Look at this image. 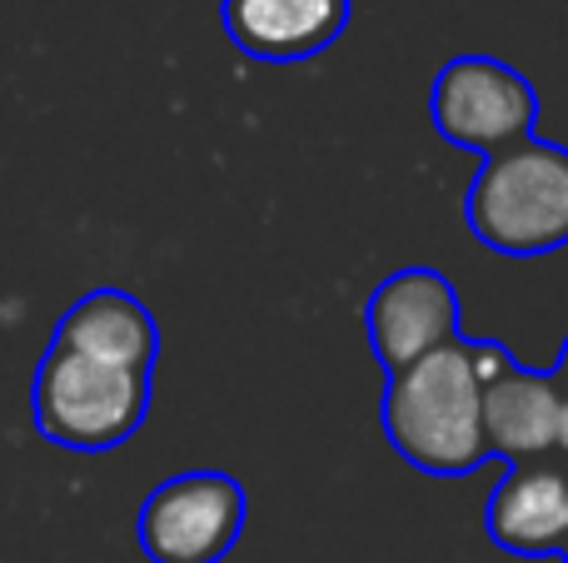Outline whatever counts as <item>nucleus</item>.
Returning a JSON list of instances; mask_svg holds the SVG:
<instances>
[{"label": "nucleus", "mask_w": 568, "mask_h": 563, "mask_svg": "<svg viewBox=\"0 0 568 563\" xmlns=\"http://www.w3.org/2000/svg\"><path fill=\"white\" fill-rule=\"evenodd\" d=\"M509 359L494 339H464L429 349L409 369L389 375L384 389V434L404 464L439 479H459L489 464L484 439V385Z\"/></svg>", "instance_id": "nucleus-1"}, {"label": "nucleus", "mask_w": 568, "mask_h": 563, "mask_svg": "<svg viewBox=\"0 0 568 563\" xmlns=\"http://www.w3.org/2000/svg\"><path fill=\"white\" fill-rule=\"evenodd\" d=\"M474 239L509 259H539L568 245V150L524 135L484 155L464 199Z\"/></svg>", "instance_id": "nucleus-2"}, {"label": "nucleus", "mask_w": 568, "mask_h": 563, "mask_svg": "<svg viewBox=\"0 0 568 563\" xmlns=\"http://www.w3.org/2000/svg\"><path fill=\"white\" fill-rule=\"evenodd\" d=\"M30 414L40 439L75 454H105L135 439L150 414V369L110 365L50 345L30 385Z\"/></svg>", "instance_id": "nucleus-3"}, {"label": "nucleus", "mask_w": 568, "mask_h": 563, "mask_svg": "<svg viewBox=\"0 0 568 563\" xmlns=\"http://www.w3.org/2000/svg\"><path fill=\"white\" fill-rule=\"evenodd\" d=\"M250 499L225 469H190L150 489L135 539L150 563H220L245 534Z\"/></svg>", "instance_id": "nucleus-4"}, {"label": "nucleus", "mask_w": 568, "mask_h": 563, "mask_svg": "<svg viewBox=\"0 0 568 563\" xmlns=\"http://www.w3.org/2000/svg\"><path fill=\"white\" fill-rule=\"evenodd\" d=\"M429 115L449 145L474 150V155H494V150L514 145V140L534 135L539 120V95L499 55H454L439 65L429 90Z\"/></svg>", "instance_id": "nucleus-5"}, {"label": "nucleus", "mask_w": 568, "mask_h": 563, "mask_svg": "<svg viewBox=\"0 0 568 563\" xmlns=\"http://www.w3.org/2000/svg\"><path fill=\"white\" fill-rule=\"evenodd\" d=\"M459 289L439 275L434 265H404L364 305V329H369V349L384 365V375H399L429 349L449 345L459 335Z\"/></svg>", "instance_id": "nucleus-6"}, {"label": "nucleus", "mask_w": 568, "mask_h": 563, "mask_svg": "<svg viewBox=\"0 0 568 563\" xmlns=\"http://www.w3.org/2000/svg\"><path fill=\"white\" fill-rule=\"evenodd\" d=\"M354 0H220L225 35L265 65L314 60L349 30Z\"/></svg>", "instance_id": "nucleus-7"}, {"label": "nucleus", "mask_w": 568, "mask_h": 563, "mask_svg": "<svg viewBox=\"0 0 568 563\" xmlns=\"http://www.w3.org/2000/svg\"><path fill=\"white\" fill-rule=\"evenodd\" d=\"M484 439H489V454L509 459V464L559 459L564 414L554 379L539 369H524L514 355L504 359L484 385Z\"/></svg>", "instance_id": "nucleus-8"}, {"label": "nucleus", "mask_w": 568, "mask_h": 563, "mask_svg": "<svg viewBox=\"0 0 568 563\" xmlns=\"http://www.w3.org/2000/svg\"><path fill=\"white\" fill-rule=\"evenodd\" d=\"M484 534L519 559H549L568 544V464H509L484 504Z\"/></svg>", "instance_id": "nucleus-9"}, {"label": "nucleus", "mask_w": 568, "mask_h": 563, "mask_svg": "<svg viewBox=\"0 0 568 563\" xmlns=\"http://www.w3.org/2000/svg\"><path fill=\"white\" fill-rule=\"evenodd\" d=\"M50 345H65L75 355L110 359V365L130 369H155L160 359V325L150 315V305H140L125 289H90L60 315Z\"/></svg>", "instance_id": "nucleus-10"}, {"label": "nucleus", "mask_w": 568, "mask_h": 563, "mask_svg": "<svg viewBox=\"0 0 568 563\" xmlns=\"http://www.w3.org/2000/svg\"><path fill=\"white\" fill-rule=\"evenodd\" d=\"M554 389H559V414H564V439H559V459L568 464V339H564V349H559V365H554Z\"/></svg>", "instance_id": "nucleus-11"}, {"label": "nucleus", "mask_w": 568, "mask_h": 563, "mask_svg": "<svg viewBox=\"0 0 568 563\" xmlns=\"http://www.w3.org/2000/svg\"><path fill=\"white\" fill-rule=\"evenodd\" d=\"M564 563H568V544H564Z\"/></svg>", "instance_id": "nucleus-12"}]
</instances>
